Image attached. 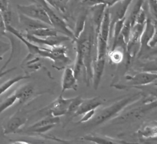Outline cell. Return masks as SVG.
<instances>
[{"instance_id":"cell-27","label":"cell","mask_w":157,"mask_h":144,"mask_svg":"<svg viewBox=\"0 0 157 144\" xmlns=\"http://www.w3.org/2000/svg\"><path fill=\"white\" fill-rule=\"evenodd\" d=\"M17 101V98L15 94L7 97L4 101L0 103V114L2 113L5 110L12 106Z\"/></svg>"},{"instance_id":"cell-23","label":"cell","mask_w":157,"mask_h":144,"mask_svg":"<svg viewBox=\"0 0 157 144\" xmlns=\"http://www.w3.org/2000/svg\"><path fill=\"white\" fill-rule=\"evenodd\" d=\"M108 43L97 36V54L96 59L106 58Z\"/></svg>"},{"instance_id":"cell-29","label":"cell","mask_w":157,"mask_h":144,"mask_svg":"<svg viewBox=\"0 0 157 144\" xmlns=\"http://www.w3.org/2000/svg\"><path fill=\"white\" fill-rule=\"evenodd\" d=\"M108 56H109L110 61L113 64H118L123 60L124 54H123V51L116 48L114 50H111L110 51L109 54H108Z\"/></svg>"},{"instance_id":"cell-18","label":"cell","mask_w":157,"mask_h":144,"mask_svg":"<svg viewBox=\"0 0 157 144\" xmlns=\"http://www.w3.org/2000/svg\"><path fill=\"white\" fill-rule=\"evenodd\" d=\"M110 13L109 9L108 7H106L104 16L100 25V31L97 36H99L101 39L104 41L108 43L109 41V35H110Z\"/></svg>"},{"instance_id":"cell-35","label":"cell","mask_w":157,"mask_h":144,"mask_svg":"<svg viewBox=\"0 0 157 144\" xmlns=\"http://www.w3.org/2000/svg\"><path fill=\"white\" fill-rule=\"evenodd\" d=\"M32 144H60V143H54L52 142H48L44 140H33V141H28Z\"/></svg>"},{"instance_id":"cell-32","label":"cell","mask_w":157,"mask_h":144,"mask_svg":"<svg viewBox=\"0 0 157 144\" xmlns=\"http://www.w3.org/2000/svg\"><path fill=\"white\" fill-rule=\"evenodd\" d=\"M96 115L95 110H92L90 112H88L87 113H84L83 115V117H82V119L78 121V123H86L90 121L93 117Z\"/></svg>"},{"instance_id":"cell-28","label":"cell","mask_w":157,"mask_h":144,"mask_svg":"<svg viewBox=\"0 0 157 144\" xmlns=\"http://www.w3.org/2000/svg\"><path fill=\"white\" fill-rule=\"evenodd\" d=\"M131 28L132 26H131V24H130V20L128 19L126 20L124 25H123L122 27L120 37L124 40V43L126 44V46L129 40V36L130 34V31H131Z\"/></svg>"},{"instance_id":"cell-21","label":"cell","mask_w":157,"mask_h":144,"mask_svg":"<svg viewBox=\"0 0 157 144\" xmlns=\"http://www.w3.org/2000/svg\"><path fill=\"white\" fill-rule=\"evenodd\" d=\"M27 34H31L32 35L37 37V38H47L58 35V32L52 27L39 29L35 31L28 32Z\"/></svg>"},{"instance_id":"cell-19","label":"cell","mask_w":157,"mask_h":144,"mask_svg":"<svg viewBox=\"0 0 157 144\" xmlns=\"http://www.w3.org/2000/svg\"><path fill=\"white\" fill-rule=\"evenodd\" d=\"M34 93V87L31 84H27L17 90L15 94L17 98V101L20 104H23L30 99Z\"/></svg>"},{"instance_id":"cell-13","label":"cell","mask_w":157,"mask_h":144,"mask_svg":"<svg viewBox=\"0 0 157 144\" xmlns=\"http://www.w3.org/2000/svg\"><path fill=\"white\" fill-rule=\"evenodd\" d=\"M156 27L153 24L151 19L149 17H147L139 42L140 52L144 50L145 48L148 47V45L149 42L156 35Z\"/></svg>"},{"instance_id":"cell-36","label":"cell","mask_w":157,"mask_h":144,"mask_svg":"<svg viewBox=\"0 0 157 144\" xmlns=\"http://www.w3.org/2000/svg\"><path fill=\"white\" fill-rule=\"evenodd\" d=\"M12 144H32L28 141H23V140H17L13 142Z\"/></svg>"},{"instance_id":"cell-25","label":"cell","mask_w":157,"mask_h":144,"mask_svg":"<svg viewBox=\"0 0 157 144\" xmlns=\"http://www.w3.org/2000/svg\"><path fill=\"white\" fill-rule=\"evenodd\" d=\"M82 101H83V99H82L81 96H77L76 98H73L72 102H71L69 105L66 115L74 116V113H76L78 109L79 108Z\"/></svg>"},{"instance_id":"cell-3","label":"cell","mask_w":157,"mask_h":144,"mask_svg":"<svg viewBox=\"0 0 157 144\" xmlns=\"http://www.w3.org/2000/svg\"><path fill=\"white\" fill-rule=\"evenodd\" d=\"M40 3L44 7V9L48 14L49 17L51 25L57 32L59 31L62 33L63 35L68 37L71 40L74 42V31H72L68 25L66 24L65 21L62 18L59 17L58 15L56 13L53 9L48 4L46 1H39Z\"/></svg>"},{"instance_id":"cell-15","label":"cell","mask_w":157,"mask_h":144,"mask_svg":"<svg viewBox=\"0 0 157 144\" xmlns=\"http://www.w3.org/2000/svg\"><path fill=\"white\" fill-rule=\"evenodd\" d=\"M102 104L103 102L99 97H94L87 99H83L79 108L78 109L76 113H74L73 117L84 115V113L90 112L92 110H95Z\"/></svg>"},{"instance_id":"cell-1","label":"cell","mask_w":157,"mask_h":144,"mask_svg":"<svg viewBox=\"0 0 157 144\" xmlns=\"http://www.w3.org/2000/svg\"><path fill=\"white\" fill-rule=\"evenodd\" d=\"M141 98L140 94H134L118 99V101L102 109L96 116H94L90 120V125L92 126H97L108 121L113 120L129 105L138 102Z\"/></svg>"},{"instance_id":"cell-5","label":"cell","mask_w":157,"mask_h":144,"mask_svg":"<svg viewBox=\"0 0 157 144\" xmlns=\"http://www.w3.org/2000/svg\"><path fill=\"white\" fill-rule=\"evenodd\" d=\"M156 101H149L148 103H144L140 107H137L135 108H132L128 112L124 113H121L117 117L113 120L114 123L123 124L126 123L128 121L138 120L143 117L145 113L151 111L152 109L156 108Z\"/></svg>"},{"instance_id":"cell-6","label":"cell","mask_w":157,"mask_h":144,"mask_svg":"<svg viewBox=\"0 0 157 144\" xmlns=\"http://www.w3.org/2000/svg\"><path fill=\"white\" fill-rule=\"evenodd\" d=\"M131 3V1H117L113 6L108 7L109 9L110 19L109 40L111 38L114 24L119 20L126 17L127 10Z\"/></svg>"},{"instance_id":"cell-12","label":"cell","mask_w":157,"mask_h":144,"mask_svg":"<svg viewBox=\"0 0 157 144\" xmlns=\"http://www.w3.org/2000/svg\"><path fill=\"white\" fill-rule=\"evenodd\" d=\"M128 83L134 86H144L150 85L156 80V73L151 72H140L134 76H126L125 77Z\"/></svg>"},{"instance_id":"cell-14","label":"cell","mask_w":157,"mask_h":144,"mask_svg":"<svg viewBox=\"0 0 157 144\" xmlns=\"http://www.w3.org/2000/svg\"><path fill=\"white\" fill-rule=\"evenodd\" d=\"M77 88V78L74 74L73 69L68 67L66 68L63 73L62 79V92L63 93L66 90H69L76 91Z\"/></svg>"},{"instance_id":"cell-11","label":"cell","mask_w":157,"mask_h":144,"mask_svg":"<svg viewBox=\"0 0 157 144\" xmlns=\"http://www.w3.org/2000/svg\"><path fill=\"white\" fill-rule=\"evenodd\" d=\"M24 38L33 44H40V45H46L51 47L61 46L62 42H64L68 40H71L68 37L65 35H56L54 37H50L47 38H39L32 35L31 34H27L26 35H23Z\"/></svg>"},{"instance_id":"cell-26","label":"cell","mask_w":157,"mask_h":144,"mask_svg":"<svg viewBox=\"0 0 157 144\" xmlns=\"http://www.w3.org/2000/svg\"><path fill=\"white\" fill-rule=\"evenodd\" d=\"M48 4L51 7H54L58 12L62 13H66L69 1H46Z\"/></svg>"},{"instance_id":"cell-8","label":"cell","mask_w":157,"mask_h":144,"mask_svg":"<svg viewBox=\"0 0 157 144\" xmlns=\"http://www.w3.org/2000/svg\"><path fill=\"white\" fill-rule=\"evenodd\" d=\"M60 121V118L57 117H52L48 116L43 118L38 121H37L34 124L27 128L25 132L29 133H36V134H44L54 128L56 125H57Z\"/></svg>"},{"instance_id":"cell-20","label":"cell","mask_w":157,"mask_h":144,"mask_svg":"<svg viewBox=\"0 0 157 144\" xmlns=\"http://www.w3.org/2000/svg\"><path fill=\"white\" fill-rule=\"evenodd\" d=\"M86 17H87L86 12V13L82 12L78 18L76 23L75 29H74V42L79 38L80 35L83 34V32L86 28Z\"/></svg>"},{"instance_id":"cell-7","label":"cell","mask_w":157,"mask_h":144,"mask_svg":"<svg viewBox=\"0 0 157 144\" xmlns=\"http://www.w3.org/2000/svg\"><path fill=\"white\" fill-rule=\"evenodd\" d=\"M86 4L91 6L92 23L95 29V32L98 35L107 7V1H88L86 2Z\"/></svg>"},{"instance_id":"cell-22","label":"cell","mask_w":157,"mask_h":144,"mask_svg":"<svg viewBox=\"0 0 157 144\" xmlns=\"http://www.w3.org/2000/svg\"><path fill=\"white\" fill-rule=\"evenodd\" d=\"M29 77V75H20L6 81V82L2 83L1 86H0V96L4 94L5 92H6L10 87H12L14 84L19 82L21 80L28 79Z\"/></svg>"},{"instance_id":"cell-10","label":"cell","mask_w":157,"mask_h":144,"mask_svg":"<svg viewBox=\"0 0 157 144\" xmlns=\"http://www.w3.org/2000/svg\"><path fill=\"white\" fill-rule=\"evenodd\" d=\"M27 120L28 118L24 115V113L18 111L7 121L3 129V134L8 135L18 132Z\"/></svg>"},{"instance_id":"cell-24","label":"cell","mask_w":157,"mask_h":144,"mask_svg":"<svg viewBox=\"0 0 157 144\" xmlns=\"http://www.w3.org/2000/svg\"><path fill=\"white\" fill-rule=\"evenodd\" d=\"M85 140L95 144H122L119 143L113 139H108L106 138H102L100 136L88 135L84 138Z\"/></svg>"},{"instance_id":"cell-34","label":"cell","mask_w":157,"mask_h":144,"mask_svg":"<svg viewBox=\"0 0 157 144\" xmlns=\"http://www.w3.org/2000/svg\"><path fill=\"white\" fill-rule=\"evenodd\" d=\"M149 7H150V11L156 17V1L149 2Z\"/></svg>"},{"instance_id":"cell-4","label":"cell","mask_w":157,"mask_h":144,"mask_svg":"<svg viewBox=\"0 0 157 144\" xmlns=\"http://www.w3.org/2000/svg\"><path fill=\"white\" fill-rule=\"evenodd\" d=\"M17 9L20 13L32 19L42 21L52 27L46 10L39 1L33 2L32 4L29 5H17Z\"/></svg>"},{"instance_id":"cell-17","label":"cell","mask_w":157,"mask_h":144,"mask_svg":"<svg viewBox=\"0 0 157 144\" xmlns=\"http://www.w3.org/2000/svg\"><path fill=\"white\" fill-rule=\"evenodd\" d=\"M19 21L20 24L21 25V26H23L24 28H25L28 33L37 30V29H39L51 27L50 25L44 24L42 21L32 19V18L28 17L21 13H19Z\"/></svg>"},{"instance_id":"cell-37","label":"cell","mask_w":157,"mask_h":144,"mask_svg":"<svg viewBox=\"0 0 157 144\" xmlns=\"http://www.w3.org/2000/svg\"><path fill=\"white\" fill-rule=\"evenodd\" d=\"M0 29H4L6 30L5 25H4V23H3V21L1 14H0Z\"/></svg>"},{"instance_id":"cell-16","label":"cell","mask_w":157,"mask_h":144,"mask_svg":"<svg viewBox=\"0 0 157 144\" xmlns=\"http://www.w3.org/2000/svg\"><path fill=\"white\" fill-rule=\"evenodd\" d=\"M106 58L96 59L92 68V82L94 89L96 90L99 87L105 68Z\"/></svg>"},{"instance_id":"cell-30","label":"cell","mask_w":157,"mask_h":144,"mask_svg":"<svg viewBox=\"0 0 157 144\" xmlns=\"http://www.w3.org/2000/svg\"><path fill=\"white\" fill-rule=\"evenodd\" d=\"M140 134L144 138H154L156 135V127L145 126L139 131Z\"/></svg>"},{"instance_id":"cell-33","label":"cell","mask_w":157,"mask_h":144,"mask_svg":"<svg viewBox=\"0 0 157 144\" xmlns=\"http://www.w3.org/2000/svg\"><path fill=\"white\" fill-rule=\"evenodd\" d=\"M9 3L10 2L6 0H4V1L0 0V14L5 13L10 9Z\"/></svg>"},{"instance_id":"cell-31","label":"cell","mask_w":157,"mask_h":144,"mask_svg":"<svg viewBox=\"0 0 157 144\" xmlns=\"http://www.w3.org/2000/svg\"><path fill=\"white\" fill-rule=\"evenodd\" d=\"M13 55H14V47L12 48V54H11L10 57L8 58V60H7V61L5 63V64L3 65L1 68H0V78H2V77L5 76L7 74V73H9L10 72H12L13 71V70L16 69V67L12 68H11V69H6V68H7V65H8L9 63H10L11 61H12V58H13Z\"/></svg>"},{"instance_id":"cell-9","label":"cell","mask_w":157,"mask_h":144,"mask_svg":"<svg viewBox=\"0 0 157 144\" xmlns=\"http://www.w3.org/2000/svg\"><path fill=\"white\" fill-rule=\"evenodd\" d=\"M72 98H63L62 94L52 102L48 108V116L52 117H60L62 116L66 115L70 103L72 100Z\"/></svg>"},{"instance_id":"cell-2","label":"cell","mask_w":157,"mask_h":144,"mask_svg":"<svg viewBox=\"0 0 157 144\" xmlns=\"http://www.w3.org/2000/svg\"><path fill=\"white\" fill-rule=\"evenodd\" d=\"M66 51V47L62 45L51 47L50 49L40 47L37 55L50 59L54 62V68L61 69L64 68L71 61Z\"/></svg>"}]
</instances>
